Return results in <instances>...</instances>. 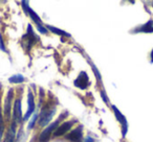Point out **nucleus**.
Here are the masks:
<instances>
[{"label": "nucleus", "instance_id": "obj_1", "mask_svg": "<svg viewBox=\"0 0 153 142\" xmlns=\"http://www.w3.org/2000/svg\"><path fill=\"white\" fill-rule=\"evenodd\" d=\"M58 122H59V121H55V122L51 123L49 127H47L46 129H45L44 131L41 133L40 137H39V141H40V142H47V141H48L49 138H51V133L57 129L56 127H58Z\"/></svg>", "mask_w": 153, "mask_h": 142}, {"label": "nucleus", "instance_id": "obj_2", "mask_svg": "<svg viewBox=\"0 0 153 142\" xmlns=\"http://www.w3.org/2000/svg\"><path fill=\"white\" fill-rule=\"evenodd\" d=\"M53 114H55V110H43L40 114V118H39V124L41 127H45L49 123V121L53 119Z\"/></svg>", "mask_w": 153, "mask_h": 142}, {"label": "nucleus", "instance_id": "obj_3", "mask_svg": "<svg viewBox=\"0 0 153 142\" xmlns=\"http://www.w3.org/2000/svg\"><path fill=\"white\" fill-rule=\"evenodd\" d=\"M88 85H89V79L85 72H81L79 77H76V79H74V86H76L80 89H85Z\"/></svg>", "mask_w": 153, "mask_h": 142}, {"label": "nucleus", "instance_id": "obj_4", "mask_svg": "<svg viewBox=\"0 0 153 142\" xmlns=\"http://www.w3.org/2000/svg\"><path fill=\"white\" fill-rule=\"evenodd\" d=\"M112 110H113V112H114V115H115V117H117V119L121 122L122 127H123V131H122V133H123V137H125L126 133H127V120H126L125 116H124V115L122 114L119 110H117L115 106H112Z\"/></svg>", "mask_w": 153, "mask_h": 142}, {"label": "nucleus", "instance_id": "obj_5", "mask_svg": "<svg viewBox=\"0 0 153 142\" xmlns=\"http://www.w3.org/2000/svg\"><path fill=\"white\" fill-rule=\"evenodd\" d=\"M14 119L15 122L20 123L22 120V111H21V102L17 99L14 104Z\"/></svg>", "mask_w": 153, "mask_h": 142}, {"label": "nucleus", "instance_id": "obj_6", "mask_svg": "<svg viewBox=\"0 0 153 142\" xmlns=\"http://www.w3.org/2000/svg\"><path fill=\"white\" fill-rule=\"evenodd\" d=\"M74 124V121H67V122H64L62 125H60L57 129L55 131V136L59 137V136H63L64 134H66L70 129V127Z\"/></svg>", "mask_w": 153, "mask_h": 142}, {"label": "nucleus", "instance_id": "obj_7", "mask_svg": "<svg viewBox=\"0 0 153 142\" xmlns=\"http://www.w3.org/2000/svg\"><path fill=\"white\" fill-rule=\"evenodd\" d=\"M82 129H83V127H76L74 131H72L71 133L68 134V135H67V139L70 140V141L79 142L80 140L82 139Z\"/></svg>", "mask_w": 153, "mask_h": 142}, {"label": "nucleus", "instance_id": "obj_8", "mask_svg": "<svg viewBox=\"0 0 153 142\" xmlns=\"http://www.w3.org/2000/svg\"><path fill=\"white\" fill-rule=\"evenodd\" d=\"M28 109H27V112H26L25 116H24V119H27L28 117L30 116V115L33 114V112H34L35 110V102H34V96H33L32 92H28Z\"/></svg>", "mask_w": 153, "mask_h": 142}, {"label": "nucleus", "instance_id": "obj_9", "mask_svg": "<svg viewBox=\"0 0 153 142\" xmlns=\"http://www.w3.org/2000/svg\"><path fill=\"white\" fill-rule=\"evenodd\" d=\"M22 4H23V9L25 10L27 13H30V18H32L33 20H34L35 22L37 23V25H40V22H41V19H40V17H39L38 15H37L36 13H35L33 10H30V7H28V5H27V2L26 1H23L22 2Z\"/></svg>", "mask_w": 153, "mask_h": 142}, {"label": "nucleus", "instance_id": "obj_10", "mask_svg": "<svg viewBox=\"0 0 153 142\" xmlns=\"http://www.w3.org/2000/svg\"><path fill=\"white\" fill-rule=\"evenodd\" d=\"M136 32H153V21L149 20L146 24L142 25L140 28L136 29Z\"/></svg>", "mask_w": 153, "mask_h": 142}, {"label": "nucleus", "instance_id": "obj_11", "mask_svg": "<svg viewBox=\"0 0 153 142\" xmlns=\"http://www.w3.org/2000/svg\"><path fill=\"white\" fill-rule=\"evenodd\" d=\"M15 123L16 122H14L13 124H12L11 129H10L9 132H7V140H5V142H15V138H16Z\"/></svg>", "mask_w": 153, "mask_h": 142}, {"label": "nucleus", "instance_id": "obj_12", "mask_svg": "<svg viewBox=\"0 0 153 142\" xmlns=\"http://www.w3.org/2000/svg\"><path fill=\"white\" fill-rule=\"evenodd\" d=\"M12 97H13V91L10 90L9 93H7V99H5V108H4V113L9 116L10 113H11V102H12Z\"/></svg>", "mask_w": 153, "mask_h": 142}, {"label": "nucleus", "instance_id": "obj_13", "mask_svg": "<svg viewBox=\"0 0 153 142\" xmlns=\"http://www.w3.org/2000/svg\"><path fill=\"white\" fill-rule=\"evenodd\" d=\"M47 28H48L51 32H53V34L60 35V36H66V37H69L70 36V35L67 34L66 32H64V30H62V29H59V28H57V27H53V26L48 25V26H47Z\"/></svg>", "mask_w": 153, "mask_h": 142}, {"label": "nucleus", "instance_id": "obj_14", "mask_svg": "<svg viewBox=\"0 0 153 142\" xmlns=\"http://www.w3.org/2000/svg\"><path fill=\"white\" fill-rule=\"evenodd\" d=\"M9 81L13 84H19V83H22V82L24 81V77L20 74H16V75H13V77H10Z\"/></svg>", "mask_w": 153, "mask_h": 142}, {"label": "nucleus", "instance_id": "obj_15", "mask_svg": "<svg viewBox=\"0 0 153 142\" xmlns=\"http://www.w3.org/2000/svg\"><path fill=\"white\" fill-rule=\"evenodd\" d=\"M3 119H2V114H1V110H0V137L2 136L3 133Z\"/></svg>", "mask_w": 153, "mask_h": 142}, {"label": "nucleus", "instance_id": "obj_16", "mask_svg": "<svg viewBox=\"0 0 153 142\" xmlns=\"http://www.w3.org/2000/svg\"><path fill=\"white\" fill-rule=\"evenodd\" d=\"M36 119H37V115H34V116H33V118L30 119V123H28V129H32V127H34L35 122H36Z\"/></svg>", "mask_w": 153, "mask_h": 142}, {"label": "nucleus", "instance_id": "obj_17", "mask_svg": "<svg viewBox=\"0 0 153 142\" xmlns=\"http://www.w3.org/2000/svg\"><path fill=\"white\" fill-rule=\"evenodd\" d=\"M37 27H38L39 32H40L41 34H46V32H47L46 28H45V27H43V26H41V25H37Z\"/></svg>", "mask_w": 153, "mask_h": 142}, {"label": "nucleus", "instance_id": "obj_18", "mask_svg": "<svg viewBox=\"0 0 153 142\" xmlns=\"http://www.w3.org/2000/svg\"><path fill=\"white\" fill-rule=\"evenodd\" d=\"M0 49H1L2 51H5V47H4L3 42H2V38H1V36H0Z\"/></svg>", "mask_w": 153, "mask_h": 142}, {"label": "nucleus", "instance_id": "obj_19", "mask_svg": "<svg viewBox=\"0 0 153 142\" xmlns=\"http://www.w3.org/2000/svg\"><path fill=\"white\" fill-rule=\"evenodd\" d=\"M84 142H94V139H92L91 137H87V138L85 139V141H84Z\"/></svg>", "mask_w": 153, "mask_h": 142}, {"label": "nucleus", "instance_id": "obj_20", "mask_svg": "<svg viewBox=\"0 0 153 142\" xmlns=\"http://www.w3.org/2000/svg\"><path fill=\"white\" fill-rule=\"evenodd\" d=\"M102 96H103V99H104L105 102H107V98H106V96H105V93H104V92H102Z\"/></svg>", "mask_w": 153, "mask_h": 142}, {"label": "nucleus", "instance_id": "obj_21", "mask_svg": "<svg viewBox=\"0 0 153 142\" xmlns=\"http://www.w3.org/2000/svg\"><path fill=\"white\" fill-rule=\"evenodd\" d=\"M151 61L153 62V50H152V52H151Z\"/></svg>", "mask_w": 153, "mask_h": 142}]
</instances>
